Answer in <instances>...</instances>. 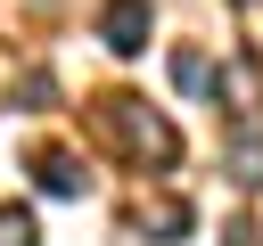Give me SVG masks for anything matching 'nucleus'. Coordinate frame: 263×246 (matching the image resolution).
I'll return each instance as SVG.
<instances>
[{"instance_id":"nucleus-6","label":"nucleus","mask_w":263,"mask_h":246,"mask_svg":"<svg viewBox=\"0 0 263 246\" xmlns=\"http://www.w3.org/2000/svg\"><path fill=\"white\" fill-rule=\"evenodd\" d=\"M230 180H247V189H263V123H247V131H230Z\"/></svg>"},{"instance_id":"nucleus-5","label":"nucleus","mask_w":263,"mask_h":246,"mask_svg":"<svg viewBox=\"0 0 263 246\" xmlns=\"http://www.w3.org/2000/svg\"><path fill=\"white\" fill-rule=\"evenodd\" d=\"M173 82H181L189 98H205V90H222V66H214L205 49H173Z\"/></svg>"},{"instance_id":"nucleus-1","label":"nucleus","mask_w":263,"mask_h":246,"mask_svg":"<svg viewBox=\"0 0 263 246\" xmlns=\"http://www.w3.org/2000/svg\"><path fill=\"white\" fill-rule=\"evenodd\" d=\"M99 131H107L140 172L181 164V131H173V115H156V107H148V98H132V90H107V98H99Z\"/></svg>"},{"instance_id":"nucleus-4","label":"nucleus","mask_w":263,"mask_h":246,"mask_svg":"<svg viewBox=\"0 0 263 246\" xmlns=\"http://www.w3.org/2000/svg\"><path fill=\"white\" fill-rule=\"evenodd\" d=\"M189 221H197V213H189L181 197H148V205H140V230H148L156 246H173V238H189Z\"/></svg>"},{"instance_id":"nucleus-7","label":"nucleus","mask_w":263,"mask_h":246,"mask_svg":"<svg viewBox=\"0 0 263 246\" xmlns=\"http://www.w3.org/2000/svg\"><path fill=\"white\" fill-rule=\"evenodd\" d=\"M0 246H41V221H33V205H0Z\"/></svg>"},{"instance_id":"nucleus-3","label":"nucleus","mask_w":263,"mask_h":246,"mask_svg":"<svg viewBox=\"0 0 263 246\" xmlns=\"http://www.w3.org/2000/svg\"><path fill=\"white\" fill-rule=\"evenodd\" d=\"M33 180H41L49 197H82V180H90V172H82V156H74V148H33Z\"/></svg>"},{"instance_id":"nucleus-2","label":"nucleus","mask_w":263,"mask_h":246,"mask_svg":"<svg viewBox=\"0 0 263 246\" xmlns=\"http://www.w3.org/2000/svg\"><path fill=\"white\" fill-rule=\"evenodd\" d=\"M148 33H156V8H148V0H99V41H107L115 57H140Z\"/></svg>"},{"instance_id":"nucleus-8","label":"nucleus","mask_w":263,"mask_h":246,"mask_svg":"<svg viewBox=\"0 0 263 246\" xmlns=\"http://www.w3.org/2000/svg\"><path fill=\"white\" fill-rule=\"evenodd\" d=\"M222 246H263V230H255V221H247V213H238V221H230V230H222Z\"/></svg>"}]
</instances>
